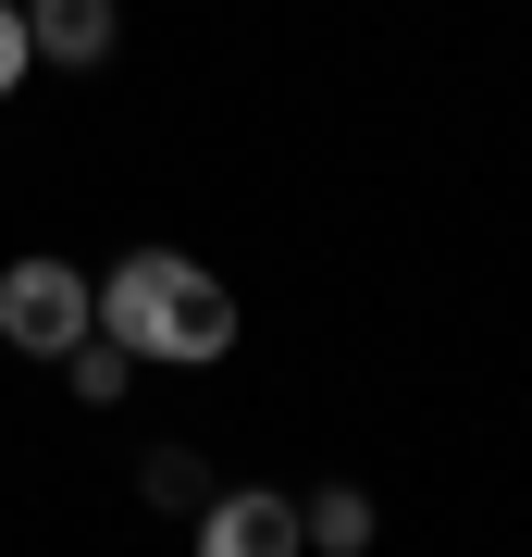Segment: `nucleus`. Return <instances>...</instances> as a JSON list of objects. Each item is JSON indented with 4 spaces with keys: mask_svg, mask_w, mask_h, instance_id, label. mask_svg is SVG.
Wrapping results in <instances>:
<instances>
[{
    "mask_svg": "<svg viewBox=\"0 0 532 557\" xmlns=\"http://www.w3.org/2000/svg\"><path fill=\"white\" fill-rule=\"evenodd\" d=\"M87 322H99V298H87V273H75V260H13V273H0V335H13V347L62 359Z\"/></svg>",
    "mask_w": 532,
    "mask_h": 557,
    "instance_id": "f03ea898",
    "label": "nucleus"
},
{
    "mask_svg": "<svg viewBox=\"0 0 532 557\" xmlns=\"http://www.w3.org/2000/svg\"><path fill=\"white\" fill-rule=\"evenodd\" d=\"M25 38H38V62H99L112 50V0H38Z\"/></svg>",
    "mask_w": 532,
    "mask_h": 557,
    "instance_id": "20e7f679",
    "label": "nucleus"
},
{
    "mask_svg": "<svg viewBox=\"0 0 532 557\" xmlns=\"http://www.w3.org/2000/svg\"><path fill=\"white\" fill-rule=\"evenodd\" d=\"M310 545H335V557L372 545V508H359V496H322V508H310Z\"/></svg>",
    "mask_w": 532,
    "mask_h": 557,
    "instance_id": "39448f33",
    "label": "nucleus"
},
{
    "mask_svg": "<svg viewBox=\"0 0 532 557\" xmlns=\"http://www.w3.org/2000/svg\"><path fill=\"white\" fill-rule=\"evenodd\" d=\"M25 62H38V38H25V13H13V0H0V100H13V87H25Z\"/></svg>",
    "mask_w": 532,
    "mask_h": 557,
    "instance_id": "0eeeda50",
    "label": "nucleus"
},
{
    "mask_svg": "<svg viewBox=\"0 0 532 557\" xmlns=\"http://www.w3.org/2000/svg\"><path fill=\"white\" fill-rule=\"evenodd\" d=\"M149 496H161V508H198L211 483H198V458H186V446H161V458H149Z\"/></svg>",
    "mask_w": 532,
    "mask_h": 557,
    "instance_id": "423d86ee",
    "label": "nucleus"
},
{
    "mask_svg": "<svg viewBox=\"0 0 532 557\" xmlns=\"http://www.w3.org/2000/svg\"><path fill=\"white\" fill-rule=\"evenodd\" d=\"M99 335H124L137 359H223L236 347V298H223V273H198L186 248H137L99 285Z\"/></svg>",
    "mask_w": 532,
    "mask_h": 557,
    "instance_id": "f257e3e1",
    "label": "nucleus"
},
{
    "mask_svg": "<svg viewBox=\"0 0 532 557\" xmlns=\"http://www.w3.org/2000/svg\"><path fill=\"white\" fill-rule=\"evenodd\" d=\"M198 545H211V557H285L297 545V508L285 496H223V508H198Z\"/></svg>",
    "mask_w": 532,
    "mask_h": 557,
    "instance_id": "7ed1b4c3",
    "label": "nucleus"
}]
</instances>
